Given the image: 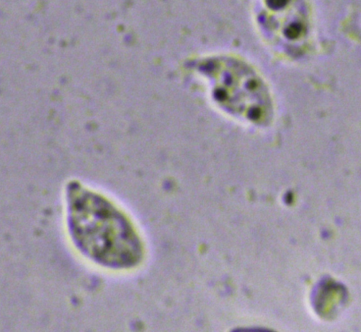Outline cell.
Masks as SVG:
<instances>
[{
  "mask_svg": "<svg viewBox=\"0 0 361 332\" xmlns=\"http://www.w3.org/2000/svg\"><path fill=\"white\" fill-rule=\"evenodd\" d=\"M71 199L74 237L90 260L113 269L139 263L141 242L120 210L105 197L79 186L72 189Z\"/></svg>",
  "mask_w": 361,
  "mask_h": 332,
  "instance_id": "6da1fadb",
  "label": "cell"
},
{
  "mask_svg": "<svg viewBox=\"0 0 361 332\" xmlns=\"http://www.w3.org/2000/svg\"><path fill=\"white\" fill-rule=\"evenodd\" d=\"M210 70L217 102L250 120L266 119L271 107L268 95L262 80L250 68L229 59L212 63Z\"/></svg>",
  "mask_w": 361,
  "mask_h": 332,
  "instance_id": "7a4b0ae2",
  "label": "cell"
},
{
  "mask_svg": "<svg viewBox=\"0 0 361 332\" xmlns=\"http://www.w3.org/2000/svg\"><path fill=\"white\" fill-rule=\"evenodd\" d=\"M262 23L268 24L285 40H300L306 31L303 0H263Z\"/></svg>",
  "mask_w": 361,
  "mask_h": 332,
  "instance_id": "3957f363",
  "label": "cell"
}]
</instances>
